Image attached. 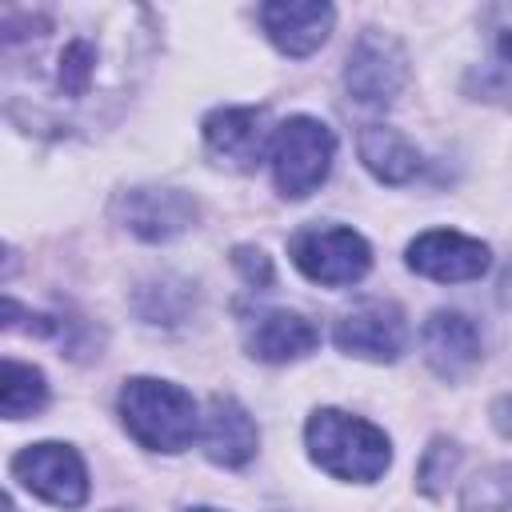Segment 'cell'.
<instances>
[{
  "mask_svg": "<svg viewBox=\"0 0 512 512\" xmlns=\"http://www.w3.org/2000/svg\"><path fill=\"white\" fill-rule=\"evenodd\" d=\"M188 512H216V508H188Z\"/></svg>",
  "mask_w": 512,
  "mask_h": 512,
  "instance_id": "obj_24",
  "label": "cell"
},
{
  "mask_svg": "<svg viewBox=\"0 0 512 512\" xmlns=\"http://www.w3.org/2000/svg\"><path fill=\"white\" fill-rule=\"evenodd\" d=\"M500 300L512 304V260H508V268H504V276H500Z\"/></svg>",
  "mask_w": 512,
  "mask_h": 512,
  "instance_id": "obj_23",
  "label": "cell"
},
{
  "mask_svg": "<svg viewBox=\"0 0 512 512\" xmlns=\"http://www.w3.org/2000/svg\"><path fill=\"white\" fill-rule=\"evenodd\" d=\"M332 156H336V136L328 124L312 116H288L284 124H276L268 164H272L280 196L300 200L316 192L332 172Z\"/></svg>",
  "mask_w": 512,
  "mask_h": 512,
  "instance_id": "obj_4",
  "label": "cell"
},
{
  "mask_svg": "<svg viewBox=\"0 0 512 512\" xmlns=\"http://www.w3.org/2000/svg\"><path fill=\"white\" fill-rule=\"evenodd\" d=\"M332 20H336L332 4H316V0H280V4H264L260 8V24H264L268 40L284 56L316 52L328 40Z\"/></svg>",
  "mask_w": 512,
  "mask_h": 512,
  "instance_id": "obj_12",
  "label": "cell"
},
{
  "mask_svg": "<svg viewBox=\"0 0 512 512\" xmlns=\"http://www.w3.org/2000/svg\"><path fill=\"white\" fill-rule=\"evenodd\" d=\"M116 408H120L128 436L148 452H180L192 444L200 428L192 392H184L180 384L156 380V376L124 380Z\"/></svg>",
  "mask_w": 512,
  "mask_h": 512,
  "instance_id": "obj_2",
  "label": "cell"
},
{
  "mask_svg": "<svg viewBox=\"0 0 512 512\" xmlns=\"http://www.w3.org/2000/svg\"><path fill=\"white\" fill-rule=\"evenodd\" d=\"M120 216L140 240H172L192 228L196 200L176 188H132L120 200Z\"/></svg>",
  "mask_w": 512,
  "mask_h": 512,
  "instance_id": "obj_13",
  "label": "cell"
},
{
  "mask_svg": "<svg viewBox=\"0 0 512 512\" xmlns=\"http://www.w3.org/2000/svg\"><path fill=\"white\" fill-rule=\"evenodd\" d=\"M48 404V384L44 372L20 360H4V376H0V412L8 420H24L32 412H40Z\"/></svg>",
  "mask_w": 512,
  "mask_h": 512,
  "instance_id": "obj_17",
  "label": "cell"
},
{
  "mask_svg": "<svg viewBox=\"0 0 512 512\" xmlns=\"http://www.w3.org/2000/svg\"><path fill=\"white\" fill-rule=\"evenodd\" d=\"M488 256H492L488 244L460 236L452 228H432L408 244V268L428 280H440V284H460V280L484 276Z\"/></svg>",
  "mask_w": 512,
  "mask_h": 512,
  "instance_id": "obj_10",
  "label": "cell"
},
{
  "mask_svg": "<svg viewBox=\"0 0 512 512\" xmlns=\"http://www.w3.org/2000/svg\"><path fill=\"white\" fill-rule=\"evenodd\" d=\"M156 48L140 4H4V112L40 136L108 128L140 88Z\"/></svg>",
  "mask_w": 512,
  "mask_h": 512,
  "instance_id": "obj_1",
  "label": "cell"
},
{
  "mask_svg": "<svg viewBox=\"0 0 512 512\" xmlns=\"http://www.w3.org/2000/svg\"><path fill=\"white\" fill-rule=\"evenodd\" d=\"M408 80V56L400 48L396 36L380 32V28H368L356 36L352 52H348V64H344V88L356 104H368V108H384L400 96Z\"/></svg>",
  "mask_w": 512,
  "mask_h": 512,
  "instance_id": "obj_6",
  "label": "cell"
},
{
  "mask_svg": "<svg viewBox=\"0 0 512 512\" xmlns=\"http://www.w3.org/2000/svg\"><path fill=\"white\" fill-rule=\"evenodd\" d=\"M304 440H308V452L312 460L332 472L336 480H376L384 476L388 460H392V448H388V436L360 420V416H348L340 408H320L308 428H304Z\"/></svg>",
  "mask_w": 512,
  "mask_h": 512,
  "instance_id": "obj_3",
  "label": "cell"
},
{
  "mask_svg": "<svg viewBox=\"0 0 512 512\" xmlns=\"http://www.w3.org/2000/svg\"><path fill=\"white\" fill-rule=\"evenodd\" d=\"M492 424H496L504 436H512V396H500V400L492 404Z\"/></svg>",
  "mask_w": 512,
  "mask_h": 512,
  "instance_id": "obj_22",
  "label": "cell"
},
{
  "mask_svg": "<svg viewBox=\"0 0 512 512\" xmlns=\"http://www.w3.org/2000/svg\"><path fill=\"white\" fill-rule=\"evenodd\" d=\"M456 464H460V448H456L452 440L436 436V440L424 448V460H420V468H416L420 488H424L428 496H440V492L448 488V480H452Z\"/></svg>",
  "mask_w": 512,
  "mask_h": 512,
  "instance_id": "obj_20",
  "label": "cell"
},
{
  "mask_svg": "<svg viewBox=\"0 0 512 512\" xmlns=\"http://www.w3.org/2000/svg\"><path fill=\"white\" fill-rule=\"evenodd\" d=\"M200 444H204V456L220 468H240L256 456V444H260V432L248 416V408L236 400V396H224L216 392L208 400V412H204V424H200Z\"/></svg>",
  "mask_w": 512,
  "mask_h": 512,
  "instance_id": "obj_11",
  "label": "cell"
},
{
  "mask_svg": "<svg viewBox=\"0 0 512 512\" xmlns=\"http://www.w3.org/2000/svg\"><path fill=\"white\" fill-rule=\"evenodd\" d=\"M360 160L380 184H404L420 172V148L388 124H368L360 132Z\"/></svg>",
  "mask_w": 512,
  "mask_h": 512,
  "instance_id": "obj_16",
  "label": "cell"
},
{
  "mask_svg": "<svg viewBox=\"0 0 512 512\" xmlns=\"http://www.w3.org/2000/svg\"><path fill=\"white\" fill-rule=\"evenodd\" d=\"M292 264L312 280L328 288H344L364 280L372 268V248L360 232L340 228V224H308L288 240Z\"/></svg>",
  "mask_w": 512,
  "mask_h": 512,
  "instance_id": "obj_5",
  "label": "cell"
},
{
  "mask_svg": "<svg viewBox=\"0 0 512 512\" xmlns=\"http://www.w3.org/2000/svg\"><path fill=\"white\" fill-rule=\"evenodd\" d=\"M12 476L40 500L56 504V508H80L88 500V472L76 448L44 440V444H28L12 456Z\"/></svg>",
  "mask_w": 512,
  "mask_h": 512,
  "instance_id": "obj_7",
  "label": "cell"
},
{
  "mask_svg": "<svg viewBox=\"0 0 512 512\" xmlns=\"http://www.w3.org/2000/svg\"><path fill=\"white\" fill-rule=\"evenodd\" d=\"M408 324L392 300H364L336 324V348L360 360H396L404 352Z\"/></svg>",
  "mask_w": 512,
  "mask_h": 512,
  "instance_id": "obj_9",
  "label": "cell"
},
{
  "mask_svg": "<svg viewBox=\"0 0 512 512\" xmlns=\"http://www.w3.org/2000/svg\"><path fill=\"white\" fill-rule=\"evenodd\" d=\"M272 132L276 128H268V112L264 108L228 104V108H216V112L204 116V144H208V152L216 156V164L236 168V172H252L268 156Z\"/></svg>",
  "mask_w": 512,
  "mask_h": 512,
  "instance_id": "obj_8",
  "label": "cell"
},
{
  "mask_svg": "<svg viewBox=\"0 0 512 512\" xmlns=\"http://www.w3.org/2000/svg\"><path fill=\"white\" fill-rule=\"evenodd\" d=\"M232 264L240 268V276H244L252 288H264V284L272 280V264H268V256H264L260 248H236V252H232Z\"/></svg>",
  "mask_w": 512,
  "mask_h": 512,
  "instance_id": "obj_21",
  "label": "cell"
},
{
  "mask_svg": "<svg viewBox=\"0 0 512 512\" xmlns=\"http://www.w3.org/2000/svg\"><path fill=\"white\" fill-rule=\"evenodd\" d=\"M320 332L312 320H304L300 312H288V308H268L260 316H252L248 332H244V344L256 360L264 364H288V360H300L316 348Z\"/></svg>",
  "mask_w": 512,
  "mask_h": 512,
  "instance_id": "obj_15",
  "label": "cell"
},
{
  "mask_svg": "<svg viewBox=\"0 0 512 512\" xmlns=\"http://www.w3.org/2000/svg\"><path fill=\"white\" fill-rule=\"evenodd\" d=\"M480 28L492 48V64L484 80L496 88H512V4H488L480 12Z\"/></svg>",
  "mask_w": 512,
  "mask_h": 512,
  "instance_id": "obj_18",
  "label": "cell"
},
{
  "mask_svg": "<svg viewBox=\"0 0 512 512\" xmlns=\"http://www.w3.org/2000/svg\"><path fill=\"white\" fill-rule=\"evenodd\" d=\"M420 348L424 360L432 364L436 376L460 380L476 360H480V328L464 312H432L420 328Z\"/></svg>",
  "mask_w": 512,
  "mask_h": 512,
  "instance_id": "obj_14",
  "label": "cell"
},
{
  "mask_svg": "<svg viewBox=\"0 0 512 512\" xmlns=\"http://www.w3.org/2000/svg\"><path fill=\"white\" fill-rule=\"evenodd\" d=\"M460 512H512V464L476 472L464 484Z\"/></svg>",
  "mask_w": 512,
  "mask_h": 512,
  "instance_id": "obj_19",
  "label": "cell"
}]
</instances>
